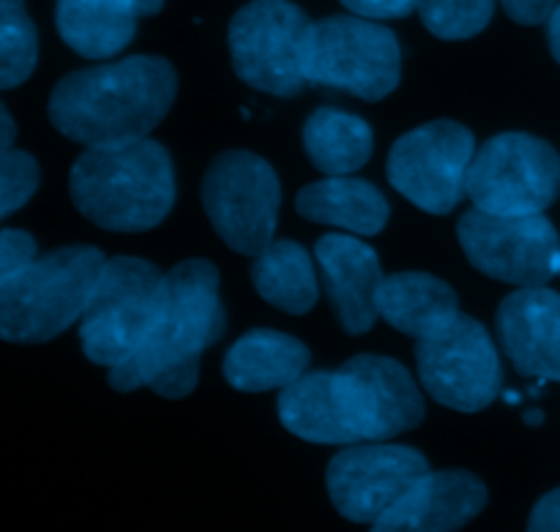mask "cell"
I'll use <instances>...</instances> for the list:
<instances>
[{"mask_svg": "<svg viewBox=\"0 0 560 532\" xmlns=\"http://www.w3.org/2000/svg\"><path fill=\"white\" fill-rule=\"evenodd\" d=\"M377 315L405 336L419 339L441 333L463 311L459 298L443 279L421 271H405L386 276L377 287Z\"/></svg>", "mask_w": 560, "mask_h": 532, "instance_id": "cell-18", "label": "cell"}, {"mask_svg": "<svg viewBox=\"0 0 560 532\" xmlns=\"http://www.w3.org/2000/svg\"><path fill=\"white\" fill-rule=\"evenodd\" d=\"M421 386L443 407L479 413L501 393V355L479 320L459 315L441 333L416 342Z\"/></svg>", "mask_w": 560, "mask_h": 532, "instance_id": "cell-12", "label": "cell"}, {"mask_svg": "<svg viewBox=\"0 0 560 532\" xmlns=\"http://www.w3.org/2000/svg\"><path fill=\"white\" fill-rule=\"evenodd\" d=\"M457 238L476 271L514 287H547L560 276V235L545 213L492 216L470 208Z\"/></svg>", "mask_w": 560, "mask_h": 532, "instance_id": "cell-11", "label": "cell"}, {"mask_svg": "<svg viewBox=\"0 0 560 532\" xmlns=\"http://www.w3.org/2000/svg\"><path fill=\"white\" fill-rule=\"evenodd\" d=\"M104 265L96 246H66L0 282V336L38 344L63 333L85 315Z\"/></svg>", "mask_w": 560, "mask_h": 532, "instance_id": "cell-5", "label": "cell"}, {"mask_svg": "<svg viewBox=\"0 0 560 532\" xmlns=\"http://www.w3.org/2000/svg\"><path fill=\"white\" fill-rule=\"evenodd\" d=\"M310 16L290 0H255L230 22L228 44L238 80L273 96H299L304 74Z\"/></svg>", "mask_w": 560, "mask_h": 532, "instance_id": "cell-8", "label": "cell"}, {"mask_svg": "<svg viewBox=\"0 0 560 532\" xmlns=\"http://www.w3.org/2000/svg\"><path fill=\"white\" fill-rule=\"evenodd\" d=\"M547 42H550V52L552 58L560 63V5L552 11L550 22H547Z\"/></svg>", "mask_w": 560, "mask_h": 532, "instance_id": "cell-31", "label": "cell"}, {"mask_svg": "<svg viewBox=\"0 0 560 532\" xmlns=\"http://www.w3.org/2000/svg\"><path fill=\"white\" fill-rule=\"evenodd\" d=\"M487 506V486L465 470H441L416 481L370 532H457Z\"/></svg>", "mask_w": 560, "mask_h": 532, "instance_id": "cell-16", "label": "cell"}, {"mask_svg": "<svg viewBox=\"0 0 560 532\" xmlns=\"http://www.w3.org/2000/svg\"><path fill=\"white\" fill-rule=\"evenodd\" d=\"M224 326L217 265L180 262L164 273L151 328L140 350L109 369V386L120 393L153 388L164 399L189 397L200 380V355L222 339Z\"/></svg>", "mask_w": 560, "mask_h": 532, "instance_id": "cell-2", "label": "cell"}, {"mask_svg": "<svg viewBox=\"0 0 560 532\" xmlns=\"http://www.w3.org/2000/svg\"><path fill=\"white\" fill-rule=\"evenodd\" d=\"M501 3L503 11L520 25H541V22H550L560 0H501Z\"/></svg>", "mask_w": 560, "mask_h": 532, "instance_id": "cell-29", "label": "cell"}, {"mask_svg": "<svg viewBox=\"0 0 560 532\" xmlns=\"http://www.w3.org/2000/svg\"><path fill=\"white\" fill-rule=\"evenodd\" d=\"M427 407L399 360L355 355L337 371H312L279 393V421L315 446L383 442L416 429Z\"/></svg>", "mask_w": 560, "mask_h": 532, "instance_id": "cell-1", "label": "cell"}, {"mask_svg": "<svg viewBox=\"0 0 560 532\" xmlns=\"http://www.w3.org/2000/svg\"><path fill=\"white\" fill-rule=\"evenodd\" d=\"M69 191L88 222L109 233H145L173 211V158L156 140L85 147L71 167Z\"/></svg>", "mask_w": 560, "mask_h": 532, "instance_id": "cell-4", "label": "cell"}, {"mask_svg": "<svg viewBox=\"0 0 560 532\" xmlns=\"http://www.w3.org/2000/svg\"><path fill=\"white\" fill-rule=\"evenodd\" d=\"M430 473L421 451L392 442H359L328 462L326 486L334 508L355 524H375L410 486Z\"/></svg>", "mask_w": 560, "mask_h": 532, "instance_id": "cell-14", "label": "cell"}, {"mask_svg": "<svg viewBox=\"0 0 560 532\" xmlns=\"http://www.w3.org/2000/svg\"><path fill=\"white\" fill-rule=\"evenodd\" d=\"M38 60L36 25L22 0H0V87L22 85Z\"/></svg>", "mask_w": 560, "mask_h": 532, "instance_id": "cell-24", "label": "cell"}, {"mask_svg": "<svg viewBox=\"0 0 560 532\" xmlns=\"http://www.w3.org/2000/svg\"><path fill=\"white\" fill-rule=\"evenodd\" d=\"M36 257V240L22 229H3L0 235V282H9L16 273L33 265Z\"/></svg>", "mask_w": 560, "mask_h": 532, "instance_id": "cell-27", "label": "cell"}, {"mask_svg": "<svg viewBox=\"0 0 560 532\" xmlns=\"http://www.w3.org/2000/svg\"><path fill=\"white\" fill-rule=\"evenodd\" d=\"M252 284L266 304L290 315H306L317 304L312 257L295 240H273L252 265Z\"/></svg>", "mask_w": 560, "mask_h": 532, "instance_id": "cell-23", "label": "cell"}, {"mask_svg": "<svg viewBox=\"0 0 560 532\" xmlns=\"http://www.w3.org/2000/svg\"><path fill=\"white\" fill-rule=\"evenodd\" d=\"M304 74L310 85L381 102L402 76V52L394 31L359 14L312 22L306 36Z\"/></svg>", "mask_w": 560, "mask_h": 532, "instance_id": "cell-6", "label": "cell"}, {"mask_svg": "<svg viewBox=\"0 0 560 532\" xmlns=\"http://www.w3.org/2000/svg\"><path fill=\"white\" fill-rule=\"evenodd\" d=\"M310 350L288 333L257 328L241 336L224 355V380L244 393L273 391L293 386L306 375Z\"/></svg>", "mask_w": 560, "mask_h": 532, "instance_id": "cell-19", "label": "cell"}, {"mask_svg": "<svg viewBox=\"0 0 560 532\" xmlns=\"http://www.w3.org/2000/svg\"><path fill=\"white\" fill-rule=\"evenodd\" d=\"M304 147L326 178L350 175L364 167L372 156V126L353 113L320 107L304 126Z\"/></svg>", "mask_w": 560, "mask_h": 532, "instance_id": "cell-22", "label": "cell"}, {"mask_svg": "<svg viewBox=\"0 0 560 532\" xmlns=\"http://www.w3.org/2000/svg\"><path fill=\"white\" fill-rule=\"evenodd\" d=\"M476 156L470 129L454 120H432L394 142L388 153V184L435 216H446L468 191V169Z\"/></svg>", "mask_w": 560, "mask_h": 532, "instance_id": "cell-13", "label": "cell"}, {"mask_svg": "<svg viewBox=\"0 0 560 532\" xmlns=\"http://www.w3.org/2000/svg\"><path fill=\"white\" fill-rule=\"evenodd\" d=\"M0 126H3V140H0V145H3V151H14V120H11L9 109H5V104L0 107Z\"/></svg>", "mask_w": 560, "mask_h": 532, "instance_id": "cell-32", "label": "cell"}, {"mask_svg": "<svg viewBox=\"0 0 560 532\" xmlns=\"http://www.w3.org/2000/svg\"><path fill=\"white\" fill-rule=\"evenodd\" d=\"M137 5L131 0H58V33L82 58H113L137 33Z\"/></svg>", "mask_w": 560, "mask_h": 532, "instance_id": "cell-21", "label": "cell"}, {"mask_svg": "<svg viewBox=\"0 0 560 532\" xmlns=\"http://www.w3.org/2000/svg\"><path fill=\"white\" fill-rule=\"evenodd\" d=\"M282 189L266 158L249 151L217 156L202 180V208L233 251L257 257L273 244Z\"/></svg>", "mask_w": 560, "mask_h": 532, "instance_id": "cell-10", "label": "cell"}, {"mask_svg": "<svg viewBox=\"0 0 560 532\" xmlns=\"http://www.w3.org/2000/svg\"><path fill=\"white\" fill-rule=\"evenodd\" d=\"M495 0H419V16L427 31L446 42H459L485 31Z\"/></svg>", "mask_w": 560, "mask_h": 532, "instance_id": "cell-25", "label": "cell"}, {"mask_svg": "<svg viewBox=\"0 0 560 532\" xmlns=\"http://www.w3.org/2000/svg\"><path fill=\"white\" fill-rule=\"evenodd\" d=\"M528 532H560V489L550 492L536 503Z\"/></svg>", "mask_w": 560, "mask_h": 532, "instance_id": "cell-30", "label": "cell"}, {"mask_svg": "<svg viewBox=\"0 0 560 532\" xmlns=\"http://www.w3.org/2000/svg\"><path fill=\"white\" fill-rule=\"evenodd\" d=\"M350 14L366 20H399L419 9V0H339Z\"/></svg>", "mask_w": 560, "mask_h": 532, "instance_id": "cell-28", "label": "cell"}, {"mask_svg": "<svg viewBox=\"0 0 560 532\" xmlns=\"http://www.w3.org/2000/svg\"><path fill=\"white\" fill-rule=\"evenodd\" d=\"M470 202L492 216H536L560 197V156L534 134H498L476 151L465 184Z\"/></svg>", "mask_w": 560, "mask_h": 532, "instance_id": "cell-7", "label": "cell"}, {"mask_svg": "<svg viewBox=\"0 0 560 532\" xmlns=\"http://www.w3.org/2000/svg\"><path fill=\"white\" fill-rule=\"evenodd\" d=\"M131 3L137 5L140 16H151V14H159V11H162L164 0H131Z\"/></svg>", "mask_w": 560, "mask_h": 532, "instance_id": "cell-33", "label": "cell"}, {"mask_svg": "<svg viewBox=\"0 0 560 532\" xmlns=\"http://www.w3.org/2000/svg\"><path fill=\"white\" fill-rule=\"evenodd\" d=\"M178 76L164 58L131 55L63 76L49 96V120L85 147H126L148 140L175 102Z\"/></svg>", "mask_w": 560, "mask_h": 532, "instance_id": "cell-3", "label": "cell"}, {"mask_svg": "<svg viewBox=\"0 0 560 532\" xmlns=\"http://www.w3.org/2000/svg\"><path fill=\"white\" fill-rule=\"evenodd\" d=\"M315 257L323 279H326L331 309L345 333L361 336L370 331L381 317L375 298L377 287L386 279L372 246L361 244L350 235L331 233L317 240Z\"/></svg>", "mask_w": 560, "mask_h": 532, "instance_id": "cell-17", "label": "cell"}, {"mask_svg": "<svg viewBox=\"0 0 560 532\" xmlns=\"http://www.w3.org/2000/svg\"><path fill=\"white\" fill-rule=\"evenodd\" d=\"M162 279L164 273L140 257L107 260L80 320V342L88 360L115 369L140 350L151 328Z\"/></svg>", "mask_w": 560, "mask_h": 532, "instance_id": "cell-9", "label": "cell"}, {"mask_svg": "<svg viewBox=\"0 0 560 532\" xmlns=\"http://www.w3.org/2000/svg\"><path fill=\"white\" fill-rule=\"evenodd\" d=\"M503 353L523 377L560 382V295L520 287L503 298L495 317Z\"/></svg>", "mask_w": 560, "mask_h": 532, "instance_id": "cell-15", "label": "cell"}, {"mask_svg": "<svg viewBox=\"0 0 560 532\" xmlns=\"http://www.w3.org/2000/svg\"><path fill=\"white\" fill-rule=\"evenodd\" d=\"M525 424H530V426H539V424H541V413H539V410H530V413L525 415Z\"/></svg>", "mask_w": 560, "mask_h": 532, "instance_id": "cell-34", "label": "cell"}, {"mask_svg": "<svg viewBox=\"0 0 560 532\" xmlns=\"http://www.w3.org/2000/svg\"><path fill=\"white\" fill-rule=\"evenodd\" d=\"M295 211L304 218L353 235H377L388 224V202L370 180L337 178L317 180L295 197Z\"/></svg>", "mask_w": 560, "mask_h": 532, "instance_id": "cell-20", "label": "cell"}, {"mask_svg": "<svg viewBox=\"0 0 560 532\" xmlns=\"http://www.w3.org/2000/svg\"><path fill=\"white\" fill-rule=\"evenodd\" d=\"M38 189V164L25 151H3L0 156V216L20 211Z\"/></svg>", "mask_w": 560, "mask_h": 532, "instance_id": "cell-26", "label": "cell"}]
</instances>
